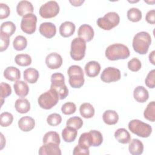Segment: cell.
I'll return each mask as SVG.
<instances>
[{"label":"cell","instance_id":"ab89813d","mask_svg":"<svg viewBox=\"0 0 155 155\" xmlns=\"http://www.w3.org/2000/svg\"><path fill=\"white\" fill-rule=\"evenodd\" d=\"M50 88L54 90L57 92L59 99H64L68 94V89L65 84L56 87H50Z\"/></svg>","mask_w":155,"mask_h":155},{"label":"cell","instance_id":"d6986e66","mask_svg":"<svg viewBox=\"0 0 155 155\" xmlns=\"http://www.w3.org/2000/svg\"><path fill=\"white\" fill-rule=\"evenodd\" d=\"M133 96L137 102L143 103L148 99L149 93L144 87L137 86L134 89Z\"/></svg>","mask_w":155,"mask_h":155},{"label":"cell","instance_id":"484cf974","mask_svg":"<svg viewBox=\"0 0 155 155\" xmlns=\"http://www.w3.org/2000/svg\"><path fill=\"white\" fill-rule=\"evenodd\" d=\"M77 134V130L70 127L67 126L62 131V137L63 140L68 143L72 142L76 139Z\"/></svg>","mask_w":155,"mask_h":155},{"label":"cell","instance_id":"e575fe53","mask_svg":"<svg viewBox=\"0 0 155 155\" xmlns=\"http://www.w3.org/2000/svg\"><path fill=\"white\" fill-rule=\"evenodd\" d=\"M142 17V12L137 8L132 7L127 11V18L130 21L132 22H138L141 20Z\"/></svg>","mask_w":155,"mask_h":155},{"label":"cell","instance_id":"f1b7e54d","mask_svg":"<svg viewBox=\"0 0 155 155\" xmlns=\"http://www.w3.org/2000/svg\"><path fill=\"white\" fill-rule=\"evenodd\" d=\"M79 111L81 115L86 119L91 118L94 114V108L93 105L88 102L83 103L79 107Z\"/></svg>","mask_w":155,"mask_h":155},{"label":"cell","instance_id":"bcb514c9","mask_svg":"<svg viewBox=\"0 0 155 155\" xmlns=\"http://www.w3.org/2000/svg\"><path fill=\"white\" fill-rule=\"evenodd\" d=\"M10 36L3 34L2 33H0V40H1V46H0V50L1 51H3L5 50L10 43Z\"/></svg>","mask_w":155,"mask_h":155},{"label":"cell","instance_id":"60d3db41","mask_svg":"<svg viewBox=\"0 0 155 155\" xmlns=\"http://www.w3.org/2000/svg\"><path fill=\"white\" fill-rule=\"evenodd\" d=\"M76 110V107L74 103L68 102L64 104L61 107V111L63 114L70 115L73 114Z\"/></svg>","mask_w":155,"mask_h":155},{"label":"cell","instance_id":"4316f807","mask_svg":"<svg viewBox=\"0 0 155 155\" xmlns=\"http://www.w3.org/2000/svg\"><path fill=\"white\" fill-rule=\"evenodd\" d=\"M114 137L121 143H129L131 140V136L129 132L124 128H120L115 131Z\"/></svg>","mask_w":155,"mask_h":155},{"label":"cell","instance_id":"816d5d0a","mask_svg":"<svg viewBox=\"0 0 155 155\" xmlns=\"http://www.w3.org/2000/svg\"><path fill=\"white\" fill-rule=\"evenodd\" d=\"M154 54H155V51L153 50L152 51L150 54H149V61L150 62L153 64L154 65L155 64V62H154Z\"/></svg>","mask_w":155,"mask_h":155},{"label":"cell","instance_id":"7402d4cb","mask_svg":"<svg viewBox=\"0 0 155 155\" xmlns=\"http://www.w3.org/2000/svg\"><path fill=\"white\" fill-rule=\"evenodd\" d=\"M13 88L16 94L21 97L26 96L29 92L28 84L23 81H17L15 82Z\"/></svg>","mask_w":155,"mask_h":155},{"label":"cell","instance_id":"ee69618b","mask_svg":"<svg viewBox=\"0 0 155 155\" xmlns=\"http://www.w3.org/2000/svg\"><path fill=\"white\" fill-rule=\"evenodd\" d=\"M90 133L93 136V147H99L103 142V137L102 133L97 130H90Z\"/></svg>","mask_w":155,"mask_h":155},{"label":"cell","instance_id":"74e56055","mask_svg":"<svg viewBox=\"0 0 155 155\" xmlns=\"http://www.w3.org/2000/svg\"><path fill=\"white\" fill-rule=\"evenodd\" d=\"M65 84V78L61 73H54L51 76V86H59Z\"/></svg>","mask_w":155,"mask_h":155},{"label":"cell","instance_id":"277c9868","mask_svg":"<svg viewBox=\"0 0 155 155\" xmlns=\"http://www.w3.org/2000/svg\"><path fill=\"white\" fill-rule=\"evenodd\" d=\"M128 127L131 132L141 137H148L152 133V128L149 124L138 119L130 120Z\"/></svg>","mask_w":155,"mask_h":155},{"label":"cell","instance_id":"7dc6e473","mask_svg":"<svg viewBox=\"0 0 155 155\" xmlns=\"http://www.w3.org/2000/svg\"><path fill=\"white\" fill-rule=\"evenodd\" d=\"M10 13L9 7L4 3H0V19H3L7 18Z\"/></svg>","mask_w":155,"mask_h":155},{"label":"cell","instance_id":"1f68e13d","mask_svg":"<svg viewBox=\"0 0 155 155\" xmlns=\"http://www.w3.org/2000/svg\"><path fill=\"white\" fill-rule=\"evenodd\" d=\"M144 117L151 121L154 122L155 120V102L154 101L150 102L147 106V108L143 112Z\"/></svg>","mask_w":155,"mask_h":155},{"label":"cell","instance_id":"30bf717a","mask_svg":"<svg viewBox=\"0 0 155 155\" xmlns=\"http://www.w3.org/2000/svg\"><path fill=\"white\" fill-rule=\"evenodd\" d=\"M121 78L120 71L119 69L109 67L105 68L101 74V79L106 83H110L119 81Z\"/></svg>","mask_w":155,"mask_h":155},{"label":"cell","instance_id":"d4e9b609","mask_svg":"<svg viewBox=\"0 0 155 155\" xmlns=\"http://www.w3.org/2000/svg\"><path fill=\"white\" fill-rule=\"evenodd\" d=\"M16 110L21 114H24L30 110V104L28 99L25 98L18 99L15 104Z\"/></svg>","mask_w":155,"mask_h":155},{"label":"cell","instance_id":"8992f818","mask_svg":"<svg viewBox=\"0 0 155 155\" xmlns=\"http://www.w3.org/2000/svg\"><path fill=\"white\" fill-rule=\"evenodd\" d=\"M119 22V15L114 12H110L106 13L104 17L99 18L96 22L101 28L105 30H110L117 26Z\"/></svg>","mask_w":155,"mask_h":155},{"label":"cell","instance_id":"9a60e30c","mask_svg":"<svg viewBox=\"0 0 155 155\" xmlns=\"http://www.w3.org/2000/svg\"><path fill=\"white\" fill-rule=\"evenodd\" d=\"M16 11L19 16H24L27 14L33 13V6L32 4L28 1H21L17 4Z\"/></svg>","mask_w":155,"mask_h":155},{"label":"cell","instance_id":"5b68a950","mask_svg":"<svg viewBox=\"0 0 155 155\" xmlns=\"http://www.w3.org/2000/svg\"><path fill=\"white\" fill-rule=\"evenodd\" d=\"M59 99L57 92L50 88L46 92L41 94L38 99L39 105L44 109L49 110L57 104Z\"/></svg>","mask_w":155,"mask_h":155},{"label":"cell","instance_id":"ffe728a7","mask_svg":"<svg viewBox=\"0 0 155 155\" xmlns=\"http://www.w3.org/2000/svg\"><path fill=\"white\" fill-rule=\"evenodd\" d=\"M128 150L132 155H139L143 151V143L137 139H133L129 142Z\"/></svg>","mask_w":155,"mask_h":155},{"label":"cell","instance_id":"603a6c76","mask_svg":"<svg viewBox=\"0 0 155 155\" xmlns=\"http://www.w3.org/2000/svg\"><path fill=\"white\" fill-rule=\"evenodd\" d=\"M104 122L109 125L116 124L119 120V115L114 110H106L102 114Z\"/></svg>","mask_w":155,"mask_h":155},{"label":"cell","instance_id":"52a82bcc","mask_svg":"<svg viewBox=\"0 0 155 155\" xmlns=\"http://www.w3.org/2000/svg\"><path fill=\"white\" fill-rule=\"evenodd\" d=\"M86 43L80 38H75L71 43L70 56L74 61L82 60L85 55Z\"/></svg>","mask_w":155,"mask_h":155},{"label":"cell","instance_id":"d590c367","mask_svg":"<svg viewBox=\"0 0 155 155\" xmlns=\"http://www.w3.org/2000/svg\"><path fill=\"white\" fill-rule=\"evenodd\" d=\"M83 125V120L78 116H73L70 117L66 122L67 127H72L76 130H79L82 127Z\"/></svg>","mask_w":155,"mask_h":155},{"label":"cell","instance_id":"83f0119b","mask_svg":"<svg viewBox=\"0 0 155 155\" xmlns=\"http://www.w3.org/2000/svg\"><path fill=\"white\" fill-rule=\"evenodd\" d=\"M78 145L85 148H89L90 147H93V139L90 131L81 134L78 141Z\"/></svg>","mask_w":155,"mask_h":155},{"label":"cell","instance_id":"44dd1931","mask_svg":"<svg viewBox=\"0 0 155 155\" xmlns=\"http://www.w3.org/2000/svg\"><path fill=\"white\" fill-rule=\"evenodd\" d=\"M4 76L10 81H17L21 78V72L18 68L10 66L4 70Z\"/></svg>","mask_w":155,"mask_h":155},{"label":"cell","instance_id":"7a4b0ae2","mask_svg":"<svg viewBox=\"0 0 155 155\" xmlns=\"http://www.w3.org/2000/svg\"><path fill=\"white\" fill-rule=\"evenodd\" d=\"M151 43L150 35L146 31H140L136 34L133 39L134 50L140 54H146Z\"/></svg>","mask_w":155,"mask_h":155},{"label":"cell","instance_id":"f35d334b","mask_svg":"<svg viewBox=\"0 0 155 155\" xmlns=\"http://www.w3.org/2000/svg\"><path fill=\"white\" fill-rule=\"evenodd\" d=\"M13 120V115L8 112H3L0 115V124L2 127H8Z\"/></svg>","mask_w":155,"mask_h":155},{"label":"cell","instance_id":"6da1fadb","mask_svg":"<svg viewBox=\"0 0 155 155\" xmlns=\"http://www.w3.org/2000/svg\"><path fill=\"white\" fill-rule=\"evenodd\" d=\"M105 56L110 61L125 59L130 56V52L127 46L116 43L109 45L105 50Z\"/></svg>","mask_w":155,"mask_h":155},{"label":"cell","instance_id":"d6a6232c","mask_svg":"<svg viewBox=\"0 0 155 155\" xmlns=\"http://www.w3.org/2000/svg\"><path fill=\"white\" fill-rule=\"evenodd\" d=\"M27 45V39L21 35L17 36L13 40V48L17 51H21L24 50Z\"/></svg>","mask_w":155,"mask_h":155},{"label":"cell","instance_id":"4dcf8cb0","mask_svg":"<svg viewBox=\"0 0 155 155\" xmlns=\"http://www.w3.org/2000/svg\"><path fill=\"white\" fill-rule=\"evenodd\" d=\"M0 29V33L11 36L16 31V25L12 21H6L1 24Z\"/></svg>","mask_w":155,"mask_h":155},{"label":"cell","instance_id":"2e32d148","mask_svg":"<svg viewBox=\"0 0 155 155\" xmlns=\"http://www.w3.org/2000/svg\"><path fill=\"white\" fill-rule=\"evenodd\" d=\"M101 65L97 61H91L85 65V71L86 74L90 78L97 76L101 71Z\"/></svg>","mask_w":155,"mask_h":155},{"label":"cell","instance_id":"f546056e","mask_svg":"<svg viewBox=\"0 0 155 155\" xmlns=\"http://www.w3.org/2000/svg\"><path fill=\"white\" fill-rule=\"evenodd\" d=\"M43 143H47L49 142H53L58 145L60 144L61 139L59 134L56 131H48L46 133L42 139Z\"/></svg>","mask_w":155,"mask_h":155},{"label":"cell","instance_id":"9c48e42d","mask_svg":"<svg viewBox=\"0 0 155 155\" xmlns=\"http://www.w3.org/2000/svg\"><path fill=\"white\" fill-rule=\"evenodd\" d=\"M37 17L33 13L27 14L22 16L21 22V28L24 33L33 34L36 28Z\"/></svg>","mask_w":155,"mask_h":155},{"label":"cell","instance_id":"4fadbf2b","mask_svg":"<svg viewBox=\"0 0 155 155\" xmlns=\"http://www.w3.org/2000/svg\"><path fill=\"white\" fill-rule=\"evenodd\" d=\"M78 35L79 38L82 39L85 42H89L93 39L94 33L91 26L84 24L79 27L78 31Z\"/></svg>","mask_w":155,"mask_h":155},{"label":"cell","instance_id":"f6af8a7d","mask_svg":"<svg viewBox=\"0 0 155 155\" xmlns=\"http://www.w3.org/2000/svg\"><path fill=\"white\" fill-rule=\"evenodd\" d=\"M154 77H155V70L154 69H153L148 73L145 80V83L146 85L150 88H154V86H155Z\"/></svg>","mask_w":155,"mask_h":155},{"label":"cell","instance_id":"ba28073f","mask_svg":"<svg viewBox=\"0 0 155 155\" xmlns=\"http://www.w3.org/2000/svg\"><path fill=\"white\" fill-rule=\"evenodd\" d=\"M59 12V6L55 1H49L42 4L39 10L40 16L43 18L55 17Z\"/></svg>","mask_w":155,"mask_h":155},{"label":"cell","instance_id":"c3c4849f","mask_svg":"<svg viewBox=\"0 0 155 155\" xmlns=\"http://www.w3.org/2000/svg\"><path fill=\"white\" fill-rule=\"evenodd\" d=\"M90 154L89 148H83L79 145H76L73 151V154L74 155H78V154H84V155H88Z\"/></svg>","mask_w":155,"mask_h":155},{"label":"cell","instance_id":"e0dca14e","mask_svg":"<svg viewBox=\"0 0 155 155\" xmlns=\"http://www.w3.org/2000/svg\"><path fill=\"white\" fill-rule=\"evenodd\" d=\"M19 128L23 131H31L35 126V121L31 117L26 116L22 117L18 121Z\"/></svg>","mask_w":155,"mask_h":155},{"label":"cell","instance_id":"b9f144b4","mask_svg":"<svg viewBox=\"0 0 155 155\" xmlns=\"http://www.w3.org/2000/svg\"><path fill=\"white\" fill-rule=\"evenodd\" d=\"M47 122L50 126H57L62 122V117L58 113H52L48 115Z\"/></svg>","mask_w":155,"mask_h":155},{"label":"cell","instance_id":"7c38bea8","mask_svg":"<svg viewBox=\"0 0 155 155\" xmlns=\"http://www.w3.org/2000/svg\"><path fill=\"white\" fill-rule=\"evenodd\" d=\"M45 64L50 69L59 68L62 64V58L57 53H51L45 58Z\"/></svg>","mask_w":155,"mask_h":155},{"label":"cell","instance_id":"ac0fdd59","mask_svg":"<svg viewBox=\"0 0 155 155\" xmlns=\"http://www.w3.org/2000/svg\"><path fill=\"white\" fill-rule=\"evenodd\" d=\"M75 25L70 21H65L62 23L59 27V33L64 38H68L73 35L75 31Z\"/></svg>","mask_w":155,"mask_h":155},{"label":"cell","instance_id":"7bdbcfd3","mask_svg":"<svg viewBox=\"0 0 155 155\" xmlns=\"http://www.w3.org/2000/svg\"><path fill=\"white\" fill-rule=\"evenodd\" d=\"M141 67L142 64L140 61L136 58H132L128 62V68L132 71H139L141 68Z\"/></svg>","mask_w":155,"mask_h":155},{"label":"cell","instance_id":"f907efd6","mask_svg":"<svg viewBox=\"0 0 155 155\" xmlns=\"http://www.w3.org/2000/svg\"><path fill=\"white\" fill-rule=\"evenodd\" d=\"M69 2L72 4V5L77 7V6L81 5V4L84 2V0H78V1H76V0H73V1L70 0Z\"/></svg>","mask_w":155,"mask_h":155},{"label":"cell","instance_id":"3957f363","mask_svg":"<svg viewBox=\"0 0 155 155\" xmlns=\"http://www.w3.org/2000/svg\"><path fill=\"white\" fill-rule=\"evenodd\" d=\"M68 82L70 86L74 88H81L84 84V71L82 68L77 65H71L68 70Z\"/></svg>","mask_w":155,"mask_h":155},{"label":"cell","instance_id":"cb8c5ba5","mask_svg":"<svg viewBox=\"0 0 155 155\" xmlns=\"http://www.w3.org/2000/svg\"><path fill=\"white\" fill-rule=\"evenodd\" d=\"M39 76L38 71L34 68H28L24 71V79L30 84L36 83Z\"/></svg>","mask_w":155,"mask_h":155},{"label":"cell","instance_id":"8d00e7d4","mask_svg":"<svg viewBox=\"0 0 155 155\" xmlns=\"http://www.w3.org/2000/svg\"><path fill=\"white\" fill-rule=\"evenodd\" d=\"M0 97L1 100V105L4 102V99L10 96L12 93V88L8 84L1 82L0 85Z\"/></svg>","mask_w":155,"mask_h":155},{"label":"cell","instance_id":"681fc988","mask_svg":"<svg viewBox=\"0 0 155 155\" xmlns=\"http://www.w3.org/2000/svg\"><path fill=\"white\" fill-rule=\"evenodd\" d=\"M145 20L150 24H154L155 23V10L152 9L149 10L145 16Z\"/></svg>","mask_w":155,"mask_h":155},{"label":"cell","instance_id":"5bb4252c","mask_svg":"<svg viewBox=\"0 0 155 155\" xmlns=\"http://www.w3.org/2000/svg\"><path fill=\"white\" fill-rule=\"evenodd\" d=\"M40 33L47 38H51L54 37L56 33V28L54 24L50 22L42 23L39 28Z\"/></svg>","mask_w":155,"mask_h":155},{"label":"cell","instance_id":"836d02e7","mask_svg":"<svg viewBox=\"0 0 155 155\" xmlns=\"http://www.w3.org/2000/svg\"><path fill=\"white\" fill-rule=\"evenodd\" d=\"M15 61L18 65L25 67L31 64V58L27 54H18L15 56Z\"/></svg>","mask_w":155,"mask_h":155},{"label":"cell","instance_id":"8fae6325","mask_svg":"<svg viewBox=\"0 0 155 155\" xmlns=\"http://www.w3.org/2000/svg\"><path fill=\"white\" fill-rule=\"evenodd\" d=\"M38 153L40 155H61L62 154L59 145L53 142L44 143L39 148Z\"/></svg>","mask_w":155,"mask_h":155}]
</instances>
